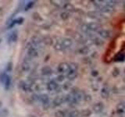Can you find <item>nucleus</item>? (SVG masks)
I'll use <instances>...</instances> for the list:
<instances>
[{
  "mask_svg": "<svg viewBox=\"0 0 125 117\" xmlns=\"http://www.w3.org/2000/svg\"><path fill=\"white\" fill-rule=\"evenodd\" d=\"M34 83L31 81H24V80H21L19 83L18 87L21 88L22 91H25V92H29L31 91L32 88L34 86Z\"/></svg>",
  "mask_w": 125,
  "mask_h": 117,
  "instance_id": "1",
  "label": "nucleus"
},
{
  "mask_svg": "<svg viewBox=\"0 0 125 117\" xmlns=\"http://www.w3.org/2000/svg\"><path fill=\"white\" fill-rule=\"evenodd\" d=\"M38 55H39L38 49L35 48V47L31 45V43H29L27 45V57L30 58L31 59H32V58L38 57Z\"/></svg>",
  "mask_w": 125,
  "mask_h": 117,
  "instance_id": "2",
  "label": "nucleus"
},
{
  "mask_svg": "<svg viewBox=\"0 0 125 117\" xmlns=\"http://www.w3.org/2000/svg\"><path fill=\"white\" fill-rule=\"evenodd\" d=\"M1 81L4 84V88H5L6 91H8L10 89V86H11V77L9 74L7 73H3L1 76Z\"/></svg>",
  "mask_w": 125,
  "mask_h": 117,
  "instance_id": "3",
  "label": "nucleus"
},
{
  "mask_svg": "<svg viewBox=\"0 0 125 117\" xmlns=\"http://www.w3.org/2000/svg\"><path fill=\"white\" fill-rule=\"evenodd\" d=\"M70 69V66L67 62H61L57 66V72L60 74L67 73Z\"/></svg>",
  "mask_w": 125,
  "mask_h": 117,
  "instance_id": "4",
  "label": "nucleus"
},
{
  "mask_svg": "<svg viewBox=\"0 0 125 117\" xmlns=\"http://www.w3.org/2000/svg\"><path fill=\"white\" fill-rule=\"evenodd\" d=\"M31 45H33L34 47L37 49H40L42 48V46L43 45V42H42V39H41L38 36H33L32 38H31Z\"/></svg>",
  "mask_w": 125,
  "mask_h": 117,
  "instance_id": "5",
  "label": "nucleus"
},
{
  "mask_svg": "<svg viewBox=\"0 0 125 117\" xmlns=\"http://www.w3.org/2000/svg\"><path fill=\"white\" fill-rule=\"evenodd\" d=\"M59 88V84L56 80H51L48 82L46 84V89L49 91H56Z\"/></svg>",
  "mask_w": 125,
  "mask_h": 117,
  "instance_id": "6",
  "label": "nucleus"
},
{
  "mask_svg": "<svg viewBox=\"0 0 125 117\" xmlns=\"http://www.w3.org/2000/svg\"><path fill=\"white\" fill-rule=\"evenodd\" d=\"M103 109H104V104L102 101H99V102L94 104L92 106V110L95 113H100L103 111Z\"/></svg>",
  "mask_w": 125,
  "mask_h": 117,
  "instance_id": "7",
  "label": "nucleus"
},
{
  "mask_svg": "<svg viewBox=\"0 0 125 117\" xmlns=\"http://www.w3.org/2000/svg\"><path fill=\"white\" fill-rule=\"evenodd\" d=\"M18 38V33L17 30H13L8 35V42L9 43H14L17 41Z\"/></svg>",
  "mask_w": 125,
  "mask_h": 117,
  "instance_id": "8",
  "label": "nucleus"
},
{
  "mask_svg": "<svg viewBox=\"0 0 125 117\" xmlns=\"http://www.w3.org/2000/svg\"><path fill=\"white\" fill-rule=\"evenodd\" d=\"M62 41V47L63 49H69L73 45V40L70 38H64L61 39Z\"/></svg>",
  "mask_w": 125,
  "mask_h": 117,
  "instance_id": "9",
  "label": "nucleus"
},
{
  "mask_svg": "<svg viewBox=\"0 0 125 117\" xmlns=\"http://www.w3.org/2000/svg\"><path fill=\"white\" fill-rule=\"evenodd\" d=\"M28 58V57H27ZM30 61L31 58H28L27 59H24L23 62V63L21 65V69L23 72H28L30 69H31V64H30Z\"/></svg>",
  "mask_w": 125,
  "mask_h": 117,
  "instance_id": "10",
  "label": "nucleus"
},
{
  "mask_svg": "<svg viewBox=\"0 0 125 117\" xmlns=\"http://www.w3.org/2000/svg\"><path fill=\"white\" fill-rule=\"evenodd\" d=\"M98 34H99V36L103 38V39H107L111 37V32L108 30H105V29H101L98 31Z\"/></svg>",
  "mask_w": 125,
  "mask_h": 117,
  "instance_id": "11",
  "label": "nucleus"
},
{
  "mask_svg": "<svg viewBox=\"0 0 125 117\" xmlns=\"http://www.w3.org/2000/svg\"><path fill=\"white\" fill-rule=\"evenodd\" d=\"M64 98H65V101H66V102H68L70 104H77L78 102L77 100L76 99L75 96H74L73 94H71V93H70V94H68V95H66Z\"/></svg>",
  "mask_w": 125,
  "mask_h": 117,
  "instance_id": "12",
  "label": "nucleus"
},
{
  "mask_svg": "<svg viewBox=\"0 0 125 117\" xmlns=\"http://www.w3.org/2000/svg\"><path fill=\"white\" fill-rule=\"evenodd\" d=\"M65 102V98L62 96H58L52 101V105L54 107H58Z\"/></svg>",
  "mask_w": 125,
  "mask_h": 117,
  "instance_id": "13",
  "label": "nucleus"
},
{
  "mask_svg": "<svg viewBox=\"0 0 125 117\" xmlns=\"http://www.w3.org/2000/svg\"><path fill=\"white\" fill-rule=\"evenodd\" d=\"M38 101H40L42 105L49 104V96L45 95V94H42V95H38Z\"/></svg>",
  "mask_w": 125,
  "mask_h": 117,
  "instance_id": "14",
  "label": "nucleus"
},
{
  "mask_svg": "<svg viewBox=\"0 0 125 117\" xmlns=\"http://www.w3.org/2000/svg\"><path fill=\"white\" fill-rule=\"evenodd\" d=\"M53 70L49 66H43L41 69V73L43 76H50L51 74L52 73Z\"/></svg>",
  "mask_w": 125,
  "mask_h": 117,
  "instance_id": "15",
  "label": "nucleus"
},
{
  "mask_svg": "<svg viewBox=\"0 0 125 117\" xmlns=\"http://www.w3.org/2000/svg\"><path fill=\"white\" fill-rule=\"evenodd\" d=\"M100 95L101 97L104 99H106L109 97V88L106 86H104L103 88H102L100 91Z\"/></svg>",
  "mask_w": 125,
  "mask_h": 117,
  "instance_id": "16",
  "label": "nucleus"
},
{
  "mask_svg": "<svg viewBox=\"0 0 125 117\" xmlns=\"http://www.w3.org/2000/svg\"><path fill=\"white\" fill-rule=\"evenodd\" d=\"M62 8L63 10H65L66 12H68V13H72V12L75 11V7L73 6V4H71L70 2H66L63 3V6H62Z\"/></svg>",
  "mask_w": 125,
  "mask_h": 117,
  "instance_id": "17",
  "label": "nucleus"
},
{
  "mask_svg": "<svg viewBox=\"0 0 125 117\" xmlns=\"http://www.w3.org/2000/svg\"><path fill=\"white\" fill-rule=\"evenodd\" d=\"M88 27L90 31H98L100 28V25L97 22H91L88 23Z\"/></svg>",
  "mask_w": 125,
  "mask_h": 117,
  "instance_id": "18",
  "label": "nucleus"
},
{
  "mask_svg": "<svg viewBox=\"0 0 125 117\" xmlns=\"http://www.w3.org/2000/svg\"><path fill=\"white\" fill-rule=\"evenodd\" d=\"M92 42L95 44L96 46H102L104 45V41L101 38H99V37H95V36H93L92 38Z\"/></svg>",
  "mask_w": 125,
  "mask_h": 117,
  "instance_id": "19",
  "label": "nucleus"
},
{
  "mask_svg": "<svg viewBox=\"0 0 125 117\" xmlns=\"http://www.w3.org/2000/svg\"><path fill=\"white\" fill-rule=\"evenodd\" d=\"M113 10H114V8L107 5V4H105V5L100 9L101 12H103V13H110Z\"/></svg>",
  "mask_w": 125,
  "mask_h": 117,
  "instance_id": "20",
  "label": "nucleus"
},
{
  "mask_svg": "<svg viewBox=\"0 0 125 117\" xmlns=\"http://www.w3.org/2000/svg\"><path fill=\"white\" fill-rule=\"evenodd\" d=\"M77 77V72H72L69 71L66 73V77L69 80H74Z\"/></svg>",
  "mask_w": 125,
  "mask_h": 117,
  "instance_id": "21",
  "label": "nucleus"
},
{
  "mask_svg": "<svg viewBox=\"0 0 125 117\" xmlns=\"http://www.w3.org/2000/svg\"><path fill=\"white\" fill-rule=\"evenodd\" d=\"M42 42H43V44L47 45V46H50V45H52L53 44V41H52V38H50L49 36H47V37H45L44 38L42 39Z\"/></svg>",
  "mask_w": 125,
  "mask_h": 117,
  "instance_id": "22",
  "label": "nucleus"
},
{
  "mask_svg": "<svg viewBox=\"0 0 125 117\" xmlns=\"http://www.w3.org/2000/svg\"><path fill=\"white\" fill-rule=\"evenodd\" d=\"M125 110V104L124 102H120L116 105V112L118 114L122 113Z\"/></svg>",
  "mask_w": 125,
  "mask_h": 117,
  "instance_id": "23",
  "label": "nucleus"
},
{
  "mask_svg": "<svg viewBox=\"0 0 125 117\" xmlns=\"http://www.w3.org/2000/svg\"><path fill=\"white\" fill-rule=\"evenodd\" d=\"M54 49L57 50V51H62L63 50V47H62V41L61 40H57L56 41L54 45Z\"/></svg>",
  "mask_w": 125,
  "mask_h": 117,
  "instance_id": "24",
  "label": "nucleus"
},
{
  "mask_svg": "<svg viewBox=\"0 0 125 117\" xmlns=\"http://www.w3.org/2000/svg\"><path fill=\"white\" fill-rule=\"evenodd\" d=\"M89 48L88 46H83V47H81V49H79V50H78V53L81 54V55H87L88 52H89Z\"/></svg>",
  "mask_w": 125,
  "mask_h": 117,
  "instance_id": "25",
  "label": "nucleus"
},
{
  "mask_svg": "<svg viewBox=\"0 0 125 117\" xmlns=\"http://www.w3.org/2000/svg\"><path fill=\"white\" fill-rule=\"evenodd\" d=\"M116 62H124L125 60V54L124 53H119L117 54L114 58Z\"/></svg>",
  "mask_w": 125,
  "mask_h": 117,
  "instance_id": "26",
  "label": "nucleus"
},
{
  "mask_svg": "<svg viewBox=\"0 0 125 117\" xmlns=\"http://www.w3.org/2000/svg\"><path fill=\"white\" fill-rule=\"evenodd\" d=\"M69 66H70L69 71L77 72V70H78V65L76 63V62H70V63H69Z\"/></svg>",
  "mask_w": 125,
  "mask_h": 117,
  "instance_id": "27",
  "label": "nucleus"
},
{
  "mask_svg": "<svg viewBox=\"0 0 125 117\" xmlns=\"http://www.w3.org/2000/svg\"><path fill=\"white\" fill-rule=\"evenodd\" d=\"M88 17H90L91 19L97 20L99 17V14L96 13L95 11H91V12H88Z\"/></svg>",
  "mask_w": 125,
  "mask_h": 117,
  "instance_id": "28",
  "label": "nucleus"
},
{
  "mask_svg": "<svg viewBox=\"0 0 125 117\" xmlns=\"http://www.w3.org/2000/svg\"><path fill=\"white\" fill-rule=\"evenodd\" d=\"M91 115H92V111L89 110L88 108L83 109V110L81 112V116H83V117H88Z\"/></svg>",
  "mask_w": 125,
  "mask_h": 117,
  "instance_id": "29",
  "label": "nucleus"
},
{
  "mask_svg": "<svg viewBox=\"0 0 125 117\" xmlns=\"http://www.w3.org/2000/svg\"><path fill=\"white\" fill-rule=\"evenodd\" d=\"M70 17V13H68V12H62L60 14V18L62 20H67Z\"/></svg>",
  "mask_w": 125,
  "mask_h": 117,
  "instance_id": "30",
  "label": "nucleus"
},
{
  "mask_svg": "<svg viewBox=\"0 0 125 117\" xmlns=\"http://www.w3.org/2000/svg\"><path fill=\"white\" fill-rule=\"evenodd\" d=\"M73 37H74V39L77 41H78V42H83L84 41V37L82 36L81 34H80L79 33H76L75 34L73 35Z\"/></svg>",
  "mask_w": 125,
  "mask_h": 117,
  "instance_id": "31",
  "label": "nucleus"
},
{
  "mask_svg": "<svg viewBox=\"0 0 125 117\" xmlns=\"http://www.w3.org/2000/svg\"><path fill=\"white\" fill-rule=\"evenodd\" d=\"M69 116L70 117H81V112L79 111H77V110H73L72 112H70L69 113Z\"/></svg>",
  "mask_w": 125,
  "mask_h": 117,
  "instance_id": "32",
  "label": "nucleus"
},
{
  "mask_svg": "<svg viewBox=\"0 0 125 117\" xmlns=\"http://www.w3.org/2000/svg\"><path fill=\"white\" fill-rule=\"evenodd\" d=\"M66 79V76L63 75V74H60V75H58L56 77V81L57 83H62V82H63Z\"/></svg>",
  "mask_w": 125,
  "mask_h": 117,
  "instance_id": "33",
  "label": "nucleus"
},
{
  "mask_svg": "<svg viewBox=\"0 0 125 117\" xmlns=\"http://www.w3.org/2000/svg\"><path fill=\"white\" fill-rule=\"evenodd\" d=\"M34 3H35L34 1H30V2H28L26 4V6H24V10L27 11V10H29L30 9H31V8L34 6Z\"/></svg>",
  "mask_w": 125,
  "mask_h": 117,
  "instance_id": "34",
  "label": "nucleus"
},
{
  "mask_svg": "<svg viewBox=\"0 0 125 117\" xmlns=\"http://www.w3.org/2000/svg\"><path fill=\"white\" fill-rule=\"evenodd\" d=\"M62 90H64V91H69V90L71 88V83L69 81L66 82V83H64L63 85H62Z\"/></svg>",
  "mask_w": 125,
  "mask_h": 117,
  "instance_id": "35",
  "label": "nucleus"
},
{
  "mask_svg": "<svg viewBox=\"0 0 125 117\" xmlns=\"http://www.w3.org/2000/svg\"><path fill=\"white\" fill-rule=\"evenodd\" d=\"M120 70L119 68H117V67H114L113 69V72H112V75L113 77H117L119 75H120Z\"/></svg>",
  "mask_w": 125,
  "mask_h": 117,
  "instance_id": "36",
  "label": "nucleus"
},
{
  "mask_svg": "<svg viewBox=\"0 0 125 117\" xmlns=\"http://www.w3.org/2000/svg\"><path fill=\"white\" fill-rule=\"evenodd\" d=\"M12 70H13V62H9L7 63L6 67V73H10Z\"/></svg>",
  "mask_w": 125,
  "mask_h": 117,
  "instance_id": "37",
  "label": "nucleus"
},
{
  "mask_svg": "<svg viewBox=\"0 0 125 117\" xmlns=\"http://www.w3.org/2000/svg\"><path fill=\"white\" fill-rule=\"evenodd\" d=\"M55 117H66V114L63 111L58 110L55 112Z\"/></svg>",
  "mask_w": 125,
  "mask_h": 117,
  "instance_id": "38",
  "label": "nucleus"
},
{
  "mask_svg": "<svg viewBox=\"0 0 125 117\" xmlns=\"http://www.w3.org/2000/svg\"><path fill=\"white\" fill-rule=\"evenodd\" d=\"M33 19L34 20H36V21H42V18L41 17L40 14L38 13H33Z\"/></svg>",
  "mask_w": 125,
  "mask_h": 117,
  "instance_id": "39",
  "label": "nucleus"
},
{
  "mask_svg": "<svg viewBox=\"0 0 125 117\" xmlns=\"http://www.w3.org/2000/svg\"><path fill=\"white\" fill-rule=\"evenodd\" d=\"M9 115V111H8L7 108H4L2 109V111L0 113V117H8Z\"/></svg>",
  "mask_w": 125,
  "mask_h": 117,
  "instance_id": "40",
  "label": "nucleus"
},
{
  "mask_svg": "<svg viewBox=\"0 0 125 117\" xmlns=\"http://www.w3.org/2000/svg\"><path fill=\"white\" fill-rule=\"evenodd\" d=\"M51 4H52L53 6H56V7H60L61 5H62V2H62V1H55V0H52V1H50Z\"/></svg>",
  "mask_w": 125,
  "mask_h": 117,
  "instance_id": "41",
  "label": "nucleus"
},
{
  "mask_svg": "<svg viewBox=\"0 0 125 117\" xmlns=\"http://www.w3.org/2000/svg\"><path fill=\"white\" fill-rule=\"evenodd\" d=\"M92 99V97L91 95H88V94H85L84 95V100L85 101H87V102H88V101H91Z\"/></svg>",
  "mask_w": 125,
  "mask_h": 117,
  "instance_id": "42",
  "label": "nucleus"
},
{
  "mask_svg": "<svg viewBox=\"0 0 125 117\" xmlns=\"http://www.w3.org/2000/svg\"><path fill=\"white\" fill-rule=\"evenodd\" d=\"M92 88L94 91H97L98 90H99V85L97 84H92Z\"/></svg>",
  "mask_w": 125,
  "mask_h": 117,
  "instance_id": "43",
  "label": "nucleus"
},
{
  "mask_svg": "<svg viewBox=\"0 0 125 117\" xmlns=\"http://www.w3.org/2000/svg\"><path fill=\"white\" fill-rule=\"evenodd\" d=\"M91 74H92V77H97L98 75H99V72H98L97 70H92V73H91Z\"/></svg>",
  "mask_w": 125,
  "mask_h": 117,
  "instance_id": "44",
  "label": "nucleus"
},
{
  "mask_svg": "<svg viewBox=\"0 0 125 117\" xmlns=\"http://www.w3.org/2000/svg\"><path fill=\"white\" fill-rule=\"evenodd\" d=\"M123 6H124V9L125 10V1H124V3H123Z\"/></svg>",
  "mask_w": 125,
  "mask_h": 117,
  "instance_id": "45",
  "label": "nucleus"
},
{
  "mask_svg": "<svg viewBox=\"0 0 125 117\" xmlns=\"http://www.w3.org/2000/svg\"><path fill=\"white\" fill-rule=\"evenodd\" d=\"M2 107V101H0V108Z\"/></svg>",
  "mask_w": 125,
  "mask_h": 117,
  "instance_id": "46",
  "label": "nucleus"
},
{
  "mask_svg": "<svg viewBox=\"0 0 125 117\" xmlns=\"http://www.w3.org/2000/svg\"><path fill=\"white\" fill-rule=\"evenodd\" d=\"M124 80V83L125 84V77H124V80Z\"/></svg>",
  "mask_w": 125,
  "mask_h": 117,
  "instance_id": "47",
  "label": "nucleus"
},
{
  "mask_svg": "<svg viewBox=\"0 0 125 117\" xmlns=\"http://www.w3.org/2000/svg\"><path fill=\"white\" fill-rule=\"evenodd\" d=\"M1 42H2V38H0V44H1Z\"/></svg>",
  "mask_w": 125,
  "mask_h": 117,
  "instance_id": "48",
  "label": "nucleus"
},
{
  "mask_svg": "<svg viewBox=\"0 0 125 117\" xmlns=\"http://www.w3.org/2000/svg\"><path fill=\"white\" fill-rule=\"evenodd\" d=\"M30 117H36L35 116H30Z\"/></svg>",
  "mask_w": 125,
  "mask_h": 117,
  "instance_id": "49",
  "label": "nucleus"
},
{
  "mask_svg": "<svg viewBox=\"0 0 125 117\" xmlns=\"http://www.w3.org/2000/svg\"><path fill=\"white\" fill-rule=\"evenodd\" d=\"M66 117H70V116H66Z\"/></svg>",
  "mask_w": 125,
  "mask_h": 117,
  "instance_id": "50",
  "label": "nucleus"
}]
</instances>
